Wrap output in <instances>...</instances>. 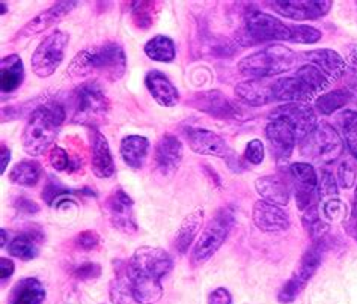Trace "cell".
<instances>
[{"label":"cell","instance_id":"29","mask_svg":"<svg viewBox=\"0 0 357 304\" xmlns=\"http://www.w3.org/2000/svg\"><path fill=\"white\" fill-rule=\"evenodd\" d=\"M43 240L44 236L41 232H23L17 235L11 244L8 245V253L20 261H32L40 254Z\"/></svg>","mask_w":357,"mask_h":304},{"label":"cell","instance_id":"6","mask_svg":"<svg viewBox=\"0 0 357 304\" xmlns=\"http://www.w3.org/2000/svg\"><path fill=\"white\" fill-rule=\"evenodd\" d=\"M328 236H323V238L312 241V245L305 252V254L300 259L298 267L293 273V275L285 282L284 287L280 288L278 294V300L282 304H289L293 303L302 291L306 288V284L311 280L317 270L319 268V265L323 262L324 254L328 250Z\"/></svg>","mask_w":357,"mask_h":304},{"label":"cell","instance_id":"9","mask_svg":"<svg viewBox=\"0 0 357 304\" xmlns=\"http://www.w3.org/2000/svg\"><path fill=\"white\" fill-rule=\"evenodd\" d=\"M234 225V215L228 210H220L204 227L198 243L192 252V264L202 265L208 262L215 254L223 243L227 241Z\"/></svg>","mask_w":357,"mask_h":304},{"label":"cell","instance_id":"45","mask_svg":"<svg viewBox=\"0 0 357 304\" xmlns=\"http://www.w3.org/2000/svg\"><path fill=\"white\" fill-rule=\"evenodd\" d=\"M101 274V267L96 262H86V264H82L80 267H77L74 270V278L80 279L83 282H88V280H96L97 278H100Z\"/></svg>","mask_w":357,"mask_h":304},{"label":"cell","instance_id":"35","mask_svg":"<svg viewBox=\"0 0 357 304\" xmlns=\"http://www.w3.org/2000/svg\"><path fill=\"white\" fill-rule=\"evenodd\" d=\"M302 222H303L305 231L307 232L309 236H311L312 241L323 238V236L328 234V223L324 222V218L321 217L318 204L311 205L307 210L303 211Z\"/></svg>","mask_w":357,"mask_h":304},{"label":"cell","instance_id":"47","mask_svg":"<svg viewBox=\"0 0 357 304\" xmlns=\"http://www.w3.org/2000/svg\"><path fill=\"white\" fill-rule=\"evenodd\" d=\"M15 208L18 211H22V213H26V214H35V213H38V210H40V206L36 205L33 201H31L29 197H26V196H20L15 201Z\"/></svg>","mask_w":357,"mask_h":304},{"label":"cell","instance_id":"14","mask_svg":"<svg viewBox=\"0 0 357 304\" xmlns=\"http://www.w3.org/2000/svg\"><path fill=\"white\" fill-rule=\"evenodd\" d=\"M190 106L196 110H201L206 115L214 118H223V119H240L241 110L234 104L227 95L220 91H202L195 93L190 98Z\"/></svg>","mask_w":357,"mask_h":304},{"label":"cell","instance_id":"28","mask_svg":"<svg viewBox=\"0 0 357 304\" xmlns=\"http://www.w3.org/2000/svg\"><path fill=\"white\" fill-rule=\"evenodd\" d=\"M119 151H121V157L126 161L127 166L133 169H140L145 165L146 157H148L149 140L144 136H137V135L126 136L121 140Z\"/></svg>","mask_w":357,"mask_h":304},{"label":"cell","instance_id":"18","mask_svg":"<svg viewBox=\"0 0 357 304\" xmlns=\"http://www.w3.org/2000/svg\"><path fill=\"white\" fill-rule=\"evenodd\" d=\"M187 142L193 152L199 155L229 158L231 149L219 135L204 128H189L185 131Z\"/></svg>","mask_w":357,"mask_h":304},{"label":"cell","instance_id":"3","mask_svg":"<svg viewBox=\"0 0 357 304\" xmlns=\"http://www.w3.org/2000/svg\"><path fill=\"white\" fill-rule=\"evenodd\" d=\"M65 119L67 109L61 101L49 100L40 104L32 112L22 135V145L26 154L40 157L52 149Z\"/></svg>","mask_w":357,"mask_h":304},{"label":"cell","instance_id":"41","mask_svg":"<svg viewBox=\"0 0 357 304\" xmlns=\"http://www.w3.org/2000/svg\"><path fill=\"white\" fill-rule=\"evenodd\" d=\"M74 244H76L77 249L80 250L92 252L98 249L101 244V238L96 231H83L74 238Z\"/></svg>","mask_w":357,"mask_h":304},{"label":"cell","instance_id":"11","mask_svg":"<svg viewBox=\"0 0 357 304\" xmlns=\"http://www.w3.org/2000/svg\"><path fill=\"white\" fill-rule=\"evenodd\" d=\"M105 211L110 225L126 235L137 232L135 215V202L121 187L109 195L105 204Z\"/></svg>","mask_w":357,"mask_h":304},{"label":"cell","instance_id":"10","mask_svg":"<svg viewBox=\"0 0 357 304\" xmlns=\"http://www.w3.org/2000/svg\"><path fill=\"white\" fill-rule=\"evenodd\" d=\"M68 43L70 35L62 31H53L50 35H47L36 47L31 58L35 75H38L40 79H47L53 75L65 58Z\"/></svg>","mask_w":357,"mask_h":304},{"label":"cell","instance_id":"53","mask_svg":"<svg viewBox=\"0 0 357 304\" xmlns=\"http://www.w3.org/2000/svg\"><path fill=\"white\" fill-rule=\"evenodd\" d=\"M2 247H6V231L2 229Z\"/></svg>","mask_w":357,"mask_h":304},{"label":"cell","instance_id":"21","mask_svg":"<svg viewBox=\"0 0 357 304\" xmlns=\"http://www.w3.org/2000/svg\"><path fill=\"white\" fill-rule=\"evenodd\" d=\"M91 169L97 178H110L115 174L109 142L97 128L91 131Z\"/></svg>","mask_w":357,"mask_h":304},{"label":"cell","instance_id":"7","mask_svg":"<svg viewBox=\"0 0 357 304\" xmlns=\"http://www.w3.org/2000/svg\"><path fill=\"white\" fill-rule=\"evenodd\" d=\"M289 26L279 18L261 13L252 11L244 17V26L237 35V44L248 47L255 44H264L270 41H289Z\"/></svg>","mask_w":357,"mask_h":304},{"label":"cell","instance_id":"5","mask_svg":"<svg viewBox=\"0 0 357 304\" xmlns=\"http://www.w3.org/2000/svg\"><path fill=\"white\" fill-rule=\"evenodd\" d=\"M71 122L97 128L106 119L110 101L97 82L80 84L71 95Z\"/></svg>","mask_w":357,"mask_h":304},{"label":"cell","instance_id":"54","mask_svg":"<svg viewBox=\"0 0 357 304\" xmlns=\"http://www.w3.org/2000/svg\"><path fill=\"white\" fill-rule=\"evenodd\" d=\"M0 5H2V15H3V14L6 13V3H5V2H2Z\"/></svg>","mask_w":357,"mask_h":304},{"label":"cell","instance_id":"52","mask_svg":"<svg viewBox=\"0 0 357 304\" xmlns=\"http://www.w3.org/2000/svg\"><path fill=\"white\" fill-rule=\"evenodd\" d=\"M350 92H351V97H353V101L357 102V84H353L351 88H349Z\"/></svg>","mask_w":357,"mask_h":304},{"label":"cell","instance_id":"50","mask_svg":"<svg viewBox=\"0 0 357 304\" xmlns=\"http://www.w3.org/2000/svg\"><path fill=\"white\" fill-rule=\"evenodd\" d=\"M15 265L9 258H0V275H2V282L11 278L14 274Z\"/></svg>","mask_w":357,"mask_h":304},{"label":"cell","instance_id":"24","mask_svg":"<svg viewBox=\"0 0 357 304\" xmlns=\"http://www.w3.org/2000/svg\"><path fill=\"white\" fill-rule=\"evenodd\" d=\"M305 58L311 62L315 68L321 71L331 82L340 80L345 70L347 62L342 56L331 49H317L305 52Z\"/></svg>","mask_w":357,"mask_h":304},{"label":"cell","instance_id":"44","mask_svg":"<svg viewBox=\"0 0 357 304\" xmlns=\"http://www.w3.org/2000/svg\"><path fill=\"white\" fill-rule=\"evenodd\" d=\"M337 181L342 188H351L356 184V169L351 161H342L340 169H337Z\"/></svg>","mask_w":357,"mask_h":304},{"label":"cell","instance_id":"34","mask_svg":"<svg viewBox=\"0 0 357 304\" xmlns=\"http://www.w3.org/2000/svg\"><path fill=\"white\" fill-rule=\"evenodd\" d=\"M351 101H353V97H351L350 89L342 88V89L326 92L321 95V97H318L315 107L319 113H321V115H332V113L341 110Z\"/></svg>","mask_w":357,"mask_h":304},{"label":"cell","instance_id":"37","mask_svg":"<svg viewBox=\"0 0 357 304\" xmlns=\"http://www.w3.org/2000/svg\"><path fill=\"white\" fill-rule=\"evenodd\" d=\"M342 135L345 139L347 148H349L350 154L357 160V112L354 110H344L337 116Z\"/></svg>","mask_w":357,"mask_h":304},{"label":"cell","instance_id":"43","mask_svg":"<svg viewBox=\"0 0 357 304\" xmlns=\"http://www.w3.org/2000/svg\"><path fill=\"white\" fill-rule=\"evenodd\" d=\"M264 145H262V142L258 139L250 140L246 146V151H244V158H246V161H249L250 165H261L262 161H264Z\"/></svg>","mask_w":357,"mask_h":304},{"label":"cell","instance_id":"22","mask_svg":"<svg viewBox=\"0 0 357 304\" xmlns=\"http://www.w3.org/2000/svg\"><path fill=\"white\" fill-rule=\"evenodd\" d=\"M291 183L287 175L273 174L261 176L255 181V190L262 197V201L275 204L279 206H287L291 197Z\"/></svg>","mask_w":357,"mask_h":304},{"label":"cell","instance_id":"26","mask_svg":"<svg viewBox=\"0 0 357 304\" xmlns=\"http://www.w3.org/2000/svg\"><path fill=\"white\" fill-rule=\"evenodd\" d=\"M44 300V284L35 278H24L14 284L8 304H43Z\"/></svg>","mask_w":357,"mask_h":304},{"label":"cell","instance_id":"8","mask_svg":"<svg viewBox=\"0 0 357 304\" xmlns=\"http://www.w3.org/2000/svg\"><path fill=\"white\" fill-rule=\"evenodd\" d=\"M302 154L317 163H333L342 155L344 142L331 123L318 122L314 130L300 142Z\"/></svg>","mask_w":357,"mask_h":304},{"label":"cell","instance_id":"4","mask_svg":"<svg viewBox=\"0 0 357 304\" xmlns=\"http://www.w3.org/2000/svg\"><path fill=\"white\" fill-rule=\"evenodd\" d=\"M297 54L287 45L271 44L238 62V71L249 79H267L294 68Z\"/></svg>","mask_w":357,"mask_h":304},{"label":"cell","instance_id":"2","mask_svg":"<svg viewBox=\"0 0 357 304\" xmlns=\"http://www.w3.org/2000/svg\"><path fill=\"white\" fill-rule=\"evenodd\" d=\"M127 71V58L122 45L107 41L97 47H89L74 56L67 68L68 77H88L100 74L109 82H118Z\"/></svg>","mask_w":357,"mask_h":304},{"label":"cell","instance_id":"16","mask_svg":"<svg viewBox=\"0 0 357 304\" xmlns=\"http://www.w3.org/2000/svg\"><path fill=\"white\" fill-rule=\"evenodd\" d=\"M77 5H79L77 2H56L49 9H45L44 13L32 18L31 22H27L22 27V29L17 32V35L14 36V41L24 40V38H31V36L45 32L47 29H50V27H53L54 24L62 22L63 18L67 17Z\"/></svg>","mask_w":357,"mask_h":304},{"label":"cell","instance_id":"31","mask_svg":"<svg viewBox=\"0 0 357 304\" xmlns=\"http://www.w3.org/2000/svg\"><path fill=\"white\" fill-rule=\"evenodd\" d=\"M110 300L114 304H139L128 278V267L124 264L121 268L115 270V278L110 282Z\"/></svg>","mask_w":357,"mask_h":304},{"label":"cell","instance_id":"23","mask_svg":"<svg viewBox=\"0 0 357 304\" xmlns=\"http://www.w3.org/2000/svg\"><path fill=\"white\" fill-rule=\"evenodd\" d=\"M236 97L250 107H262L275 101L273 82L267 79H249L236 86Z\"/></svg>","mask_w":357,"mask_h":304},{"label":"cell","instance_id":"15","mask_svg":"<svg viewBox=\"0 0 357 304\" xmlns=\"http://www.w3.org/2000/svg\"><path fill=\"white\" fill-rule=\"evenodd\" d=\"M331 0H287V2H273L271 8L279 15L291 18V20L305 22L318 20L332 9Z\"/></svg>","mask_w":357,"mask_h":304},{"label":"cell","instance_id":"30","mask_svg":"<svg viewBox=\"0 0 357 304\" xmlns=\"http://www.w3.org/2000/svg\"><path fill=\"white\" fill-rule=\"evenodd\" d=\"M204 217H205L204 210H196L184 218L180 227H178L175 240H174V247L178 253L184 254L187 253V250H189V247L196 238V235H198L201 231Z\"/></svg>","mask_w":357,"mask_h":304},{"label":"cell","instance_id":"25","mask_svg":"<svg viewBox=\"0 0 357 304\" xmlns=\"http://www.w3.org/2000/svg\"><path fill=\"white\" fill-rule=\"evenodd\" d=\"M145 86L160 106L174 107L180 102V92L162 71H149L145 77Z\"/></svg>","mask_w":357,"mask_h":304},{"label":"cell","instance_id":"39","mask_svg":"<svg viewBox=\"0 0 357 304\" xmlns=\"http://www.w3.org/2000/svg\"><path fill=\"white\" fill-rule=\"evenodd\" d=\"M291 32V43L297 44H314L318 43L323 38V33L312 26H305V24H291L289 26Z\"/></svg>","mask_w":357,"mask_h":304},{"label":"cell","instance_id":"17","mask_svg":"<svg viewBox=\"0 0 357 304\" xmlns=\"http://www.w3.org/2000/svg\"><path fill=\"white\" fill-rule=\"evenodd\" d=\"M253 223L259 231L266 234L284 232L291 226L289 214L284 208L267 201H257L252 211Z\"/></svg>","mask_w":357,"mask_h":304},{"label":"cell","instance_id":"40","mask_svg":"<svg viewBox=\"0 0 357 304\" xmlns=\"http://www.w3.org/2000/svg\"><path fill=\"white\" fill-rule=\"evenodd\" d=\"M317 196L319 202L331 201V199L340 197L337 196V184L335 176L328 172V170H323L321 178H318V187H317Z\"/></svg>","mask_w":357,"mask_h":304},{"label":"cell","instance_id":"19","mask_svg":"<svg viewBox=\"0 0 357 304\" xmlns=\"http://www.w3.org/2000/svg\"><path fill=\"white\" fill-rule=\"evenodd\" d=\"M266 136L278 161H287L297 144V136L284 119H270L266 127Z\"/></svg>","mask_w":357,"mask_h":304},{"label":"cell","instance_id":"1","mask_svg":"<svg viewBox=\"0 0 357 304\" xmlns=\"http://www.w3.org/2000/svg\"><path fill=\"white\" fill-rule=\"evenodd\" d=\"M128 278L139 304H155L163 296L162 279L172 270L171 254L160 247L144 245L131 256Z\"/></svg>","mask_w":357,"mask_h":304},{"label":"cell","instance_id":"13","mask_svg":"<svg viewBox=\"0 0 357 304\" xmlns=\"http://www.w3.org/2000/svg\"><path fill=\"white\" fill-rule=\"evenodd\" d=\"M291 183L296 188V202L300 211L307 210L309 206L317 204V187L318 175L312 165L309 163H293L289 166Z\"/></svg>","mask_w":357,"mask_h":304},{"label":"cell","instance_id":"12","mask_svg":"<svg viewBox=\"0 0 357 304\" xmlns=\"http://www.w3.org/2000/svg\"><path fill=\"white\" fill-rule=\"evenodd\" d=\"M284 119L294 130L297 142L300 144L317 126V115L311 104L289 102L282 104L270 112V119Z\"/></svg>","mask_w":357,"mask_h":304},{"label":"cell","instance_id":"46","mask_svg":"<svg viewBox=\"0 0 357 304\" xmlns=\"http://www.w3.org/2000/svg\"><path fill=\"white\" fill-rule=\"evenodd\" d=\"M208 304H232L231 292L225 288L214 289L208 297Z\"/></svg>","mask_w":357,"mask_h":304},{"label":"cell","instance_id":"27","mask_svg":"<svg viewBox=\"0 0 357 304\" xmlns=\"http://www.w3.org/2000/svg\"><path fill=\"white\" fill-rule=\"evenodd\" d=\"M24 82V66L18 54L5 56L0 62V89L3 93H11L22 86Z\"/></svg>","mask_w":357,"mask_h":304},{"label":"cell","instance_id":"49","mask_svg":"<svg viewBox=\"0 0 357 304\" xmlns=\"http://www.w3.org/2000/svg\"><path fill=\"white\" fill-rule=\"evenodd\" d=\"M347 231H349V234L357 241V188H356V193H354L351 217H350L349 223H347Z\"/></svg>","mask_w":357,"mask_h":304},{"label":"cell","instance_id":"32","mask_svg":"<svg viewBox=\"0 0 357 304\" xmlns=\"http://www.w3.org/2000/svg\"><path fill=\"white\" fill-rule=\"evenodd\" d=\"M43 176V166L38 161L22 160L9 172V181L17 185L33 187L40 183Z\"/></svg>","mask_w":357,"mask_h":304},{"label":"cell","instance_id":"42","mask_svg":"<svg viewBox=\"0 0 357 304\" xmlns=\"http://www.w3.org/2000/svg\"><path fill=\"white\" fill-rule=\"evenodd\" d=\"M49 161L50 166L54 170H59V172H62V170H68L71 166V158L68 155V152L56 145L49 151Z\"/></svg>","mask_w":357,"mask_h":304},{"label":"cell","instance_id":"20","mask_svg":"<svg viewBox=\"0 0 357 304\" xmlns=\"http://www.w3.org/2000/svg\"><path fill=\"white\" fill-rule=\"evenodd\" d=\"M184 154L181 140L174 135H163L158 139L154 149V161L157 169L163 175H171L180 167Z\"/></svg>","mask_w":357,"mask_h":304},{"label":"cell","instance_id":"38","mask_svg":"<svg viewBox=\"0 0 357 304\" xmlns=\"http://www.w3.org/2000/svg\"><path fill=\"white\" fill-rule=\"evenodd\" d=\"M321 213L324 222L327 223H341L347 220V214H349V208L341 201L340 197L331 199L321 204Z\"/></svg>","mask_w":357,"mask_h":304},{"label":"cell","instance_id":"51","mask_svg":"<svg viewBox=\"0 0 357 304\" xmlns=\"http://www.w3.org/2000/svg\"><path fill=\"white\" fill-rule=\"evenodd\" d=\"M0 155H2V167H0V172L5 174L6 172V167L9 165V160H11V151H9V148L2 144V149H0Z\"/></svg>","mask_w":357,"mask_h":304},{"label":"cell","instance_id":"48","mask_svg":"<svg viewBox=\"0 0 357 304\" xmlns=\"http://www.w3.org/2000/svg\"><path fill=\"white\" fill-rule=\"evenodd\" d=\"M345 62L357 77V44H349L345 47Z\"/></svg>","mask_w":357,"mask_h":304},{"label":"cell","instance_id":"33","mask_svg":"<svg viewBox=\"0 0 357 304\" xmlns=\"http://www.w3.org/2000/svg\"><path fill=\"white\" fill-rule=\"evenodd\" d=\"M144 52L151 61L155 62H172L176 56L175 43L169 36L165 35H157L149 40L145 47Z\"/></svg>","mask_w":357,"mask_h":304},{"label":"cell","instance_id":"36","mask_svg":"<svg viewBox=\"0 0 357 304\" xmlns=\"http://www.w3.org/2000/svg\"><path fill=\"white\" fill-rule=\"evenodd\" d=\"M131 5V22L139 31H148L154 24L157 15V2H133Z\"/></svg>","mask_w":357,"mask_h":304}]
</instances>
